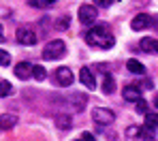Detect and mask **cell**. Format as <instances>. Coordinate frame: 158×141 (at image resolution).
<instances>
[{
	"label": "cell",
	"mask_w": 158,
	"mask_h": 141,
	"mask_svg": "<svg viewBox=\"0 0 158 141\" xmlns=\"http://www.w3.org/2000/svg\"><path fill=\"white\" fill-rule=\"evenodd\" d=\"M92 120H94V124L107 126V124H113L115 115H113L111 109H107V107H96V109L92 111Z\"/></svg>",
	"instance_id": "4"
},
{
	"label": "cell",
	"mask_w": 158,
	"mask_h": 141,
	"mask_svg": "<svg viewBox=\"0 0 158 141\" xmlns=\"http://www.w3.org/2000/svg\"><path fill=\"white\" fill-rule=\"evenodd\" d=\"M81 139H83V141H96V137H94L92 133H88V131H85V133L81 135Z\"/></svg>",
	"instance_id": "24"
},
{
	"label": "cell",
	"mask_w": 158,
	"mask_h": 141,
	"mask_svg": "<svg viewBox=\"0 0 158 141\" xmlns=\"http://www.w3.org/2000/svg\"><path fill=\"white\" fill-rule=\"evenodd\" d=\"M13 94V85H11V81H0V98H4V96H11Z\"/></svg>",
	"instance_id": "20"
},
{
	"label": "cell",
	"mask_w": 158,
	"mask_h": 141,
	"mask_svg": "<svg viewBox=\"0 0 158 141\" xmlns=\"http://www.w3.org/2000/svg\"><path fill=\"white\" fill-rule=\"evenodd\" d=\"M15 124H17L15 113H0V131H11Z\"/></svg>",
	"instance_id": "11"
},
{
	"label": "cell",
	"mask_w": 158,
	"mask_h": 141,
	"mask_svg": "<svg viewBox=\"0 0 158 141\" xmlns=\"http://www.w3.org/2000/svg\"><path fill=\"white\" fill-rule=\"evenodd\" d=\"M79 81L85 85V88H90V90H96V79H94V75H92V71L88 66L79 68Z\"/></svg>",
	"instance_id": "9"
},
{
	"label": "cell",
	"mask_w": 158,
	"mask_h": 141,
	"mask_svg": "<svg viewBox=\"0 0 158 141\" xmlns=\"http://www.w3.org/2000/svg\"><path fill=\"white\" fill-rule=\"evenodd\" d=\"M94 2H96L98 6H109V4H111L113 0H94Z\"/></svg>",
	"instance_id": "25"
},
{
	"label": "cell",
	"mask_w": 158,
	"mask_h": 141,
	"mask_svg": "<svg viewBox=\"0 0 158 141\" xmlns=\"http://www.w3.org/2000/svg\"><path fill=\"white\" fill-rule=\"evenodd\" d=\"M126 68H128L131 73H135V75H143V73H145V66H143L139 60H135V58H131V60L126 62Z\"/></svg>",
	"instance_id": "15"
},
{
	"label": "cell",
	"mask_w": 158,
	"mask_h": 141,
	"mask_svg": "<svg viewBox=\"0 0 158 141\" xmlns=\"http://www.w3.org/2000/svg\"><path fill=\"white\" fill-rule=\"evenodd\" d=\"M137 111H139V113H143V115L148 113V103H145L143 98H139V101H137Z\"/></svg>",
	"instance_id": "22"
},
{
	"label": "cell",
	"mask_w": 158,
	"mask_h": 141,
	"mask_svg": "<svg viewBox=\"0 0 158 141\" xmlns=\"http://www.w3.org/2000/svg\"><path fill=\"white\" fill-rule=\"evenodd\" d=\"M154 105H156V107H158V96H156V98H154Z\"/></svg>",
	"instance_id": "28"
},
{
	"label": "cell",
	"mask_w": 158,
	"mask_h": 141,
	"mask_svg": "<svg viewBox=\"0 0 158 141\" xmlns=\"http://www.w3.org/2000/svg\"><path fill=\"white\" fill-rule=\"evenodd\" d=\"M64 54H66V45L62 41H49L43 47V54L41 56L45 58V60H58V58L64 56Z\"/></svg>",
	"instance_id": "2"
},
{
	"label": "cell",
	"mask_w": 158,
	"mask_h": 141,
	"mask_svg": "<svg viewBox=\"0 0 158 141\" xmlns=\"http://www.w3.org/2000/svg\"><path fill=\"white\" fill-rule=\"evenodd\" d=\"M4 41V30H2V24H0V43Z\"/></svg>",
	"instance_id": "26"
},
{
	"label": "cell",
	"mask_w": 158,
	"mask_h": 141,
	"mask_svg": "<svg viewBox=\"0 0 158 141\" xmlns=\"http://www.w3.org/2000/svg\"><path fill=\"white\" fill-rule=\"evenodd\" d=\"M145 133H143V128L141 126H135L131 124L128 128H126V141H145Z\"/></svg>",
	"instance_id": "10"
},
{
	"label": "cell",
	"mask_w": 158,
	"mask_h": 141,
	"mask_svg": "<svg viewBox=\"0 0 158 141\" xmlns=\"http://www.w3.org/2000/svg\"><path fill=\"white\" fill-rule=\"evenodd\" d=\"M56 126L60 131H69V128H73V118L66 113H60V115H56Z\"/></svg>",
	"instance_id": "14"
},
{
	"label": "cell",
	"mask_w": 158,
	"mask_h": 141,
	"mask_svg": "<svg viewBox=\"0 0 158 141\" xmlns=\"http://www.w3.org/2000/svg\"><path fill=\"white\" fill-rule=\"evenodd\" d=\"M69 26H71V17L69 15H62V17H58L56 19V30H69Z\"/></svg>",
	"instance_id": "19"
},
{
	"label": "cell",
	"mask_w": 158,
	"mask_h": 141,
	"mask_svg": "<svg viewBox=\"0 0 158 141\" xmlns=\"http://www.w3.org/2000/svg\"><path fill=\"white\" fill-rule=\"evenodd\" d=\"M141 49H145L148 54H156L158 56V39H152V36L141 39Z\"/></svg>",
	"instance_id": "13"
},
{
	"label": "cell",
	"mask_w": 158,
	"mask_h": 141,
	"mask_svg": "<svg viewBox=\"0 0 158 141\" xmlns=\"http://www.w3.org/2000/svg\"><path fill=\"white\" fill-rule=\"evenodd\" d=\"M32 77H34L36 81H45V77H47V71H45V66H41V64H34V66H32Z\"/></svg>",
	"instance_id": "18"
},
{
	"label": "cell",
	"mask_w": 158,
	"mask_h": 141,
	"mask_svg": "<svg viewBox=\"0 0 158 141\" xmlns=\"http://www.w3.org/2000/svg\"><path fill=\"white\" fill-rule=\"evenodd\" d=\"M77 15H79V22H81V24L90 26V24L96 22V6H92V4H81Z\"/></svg>",
	"instance_id": "5"
},
{
	"label": "cell",
	"mask_w": 158,
	"mask_h": 141,
	"mask_svg": "<svg viewBox=\"0 0 158 141\" xmlns=\"http://www.w3.org/2000/svg\"><path fill=\"white\" fill-rule=\"evenodd\" d=\"M47 2V6H52V4H56V0H45Z\"/></svg>",
	"instance_id": "27"
},
{
	"label": "cell",
	"mask_w": 158,
	"mask_h": 141,
	"mask_svg": "<svg viewBox=\"0 0 158 141\" xmlns=\"http://www.w3.org/2000/svg\"><path fill=\"white\" fill-rule=\"evenodd\" d=\"M148 26H152V17H150L148 13H139L131 22V28L135 30V32H141V30H145Z\"/></svg>",
	"instance_id": "7"
},
{
	"label": "cell",
	"mask_w": 158,
	"mask_h": 141,
	"mask_svg": "<svg viewBox=\"0 0 158 141\" xmlns=\"http://www.w3.org/2000/svg\"><path fill=\"white\" fill-rule=\"evenodd\" d=\"M85 43H88L90 47L109 49V47H113L115 39H113V34L109 32L107 26H94V28H90L85 32Z\"/></svg>",
	"instance_id": "1"
},
{
	"label": "cell",
	"mask_w": 158,
	"mask_h": 141,
	"mask_svg": "<svg viewBox=\"0 0 158 141\" xmlns=\"http://www.w3.org/2000/svg\"><path fill=\"white\" fill-rule=\"evenodd\" d=\"M73 71L69 68V66H60V68H56V84L62 85V88H69V85L73 84Z\"/></svg>",
	"instance_id": "6"
},
{
	"label": "cell",
	"mask_w": 158,
	"mask_h": 141,
	"mask_svg": "<svg viewBox=\"0 0 158 141\" xmlns=\"http://www.w3.org/2000/svg\"><path fill=\"white\" fill-rule=\"evenodd\" d=\"M15 75H17L19 79H28V77L32 75V64H30V62H19V64H15Z\"/></svg>",
	"instance_id": "12"
},
{
	"label": "cell",
	"mask_w": 158,
	"mask_h": 141,
	"mask_svg": "<svg viewBox=\"0 0 158 141\" xmlns=\"http://www.w3.org/2000/svg\"><path fill=\"white\" fill-rule=\"evenodd\" d=\"M30 6H34V9H45L47 2H45V0H30Z\"/></svg>",
	"instance_id": "23"
},
{
	"label": "cell",
	"mask_w": 158,
	"mask_h": 141,
	"mask_svg": "<svg viewBox=\"0 0 158 141\" xmlns=\"http://www.w3.org/2000/svg\"><path fill=\"white\" fill-rule=\"evenodd\" d=\"M69 101L73 103V107H75L77 111H83V107H85V101H88V96H85V94H73V96H71Z\"/></svg>",
	"instance_id": "16"
},
{
	"label": "cell",
	"mask_w": 158,
	"mask_h": 141,
	"mask_svg": "<svg viewBox=\"0 0 158 141\" xmlns=\"http://www.w3.org/2000/svg\"><path fill=\"white\" fill-rule=\"evenodd\" d=\"M9 64H11V54L0 49V66H9Z\"/></svg>",
	"instance_id": "21"
},
{
	"label": "cell",
	"mask_w": 158,
	"mask_h": 141,
	"mask_svg": "<svg viewBox=\"0 0 158 141\" xmlns=\"http://www.w3.org/2000/svg\"><path fill=\"white\" fill-rule=\"evenodd\" d=\"M75 141H83V139H75Z\"/></svg>",
	"instance_id": "29"
},
{
	"label": "cell",
	"mask_w": 158,
	"mask_h": 141,
	"mask_svg": "<svg viewBox=\"0 0 158 141\" xmlns=\"http://www.w3.org/2000/svg\"><path fill=\"white\" fill-rule=\"evenodd\" d=\"M15 39H17L19 45H26V47L36 45V41H39L36 32H34L32 28H28V26H19V28L15 30Z\"/></svg>",
	"instance_id": "3"
},
{
	"label": "cell",
	"mask_w": 158,
	"mask_h": 141,
	"mask_svg": "<svg viewBox=\"0 0 158 141\" xmlns=\"http://www.w3.org/2000/svg\"><path fill=\"white\" fill-rule=\"evenodd\" d=\"M113 90H115V79H113V75L105 73V77H103V92L105 94H113Z\"/></svg>",
	"instance_id": "17"
},
{
	"label": "cell",
	"mask_w": 158,
	"mask_h": 141,
	"mask_svg": "<svg viewBox=\"0 0 158 141\" xmlns=\"http://www.w3.org/2000/svg\"><path fill=\"white\" fill-rule=\"evenodd\" d=\"M122 96H124V101H128V103H137V101L141 98V88H139V85H135V84L124 85Z\"/></svg>",
	"instance_id": "8"
}]
</instances>
